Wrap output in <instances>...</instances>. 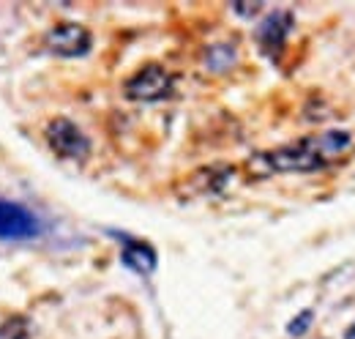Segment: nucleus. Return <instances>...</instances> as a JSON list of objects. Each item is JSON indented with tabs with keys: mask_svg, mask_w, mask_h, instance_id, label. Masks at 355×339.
Wrapping results in <instances>:
<instances>
[{
	"mask_svg": "<svg viewBox=\"0 0 355 339\" xmlns=\"http://www.w3.org/2000/svg\"><path fill=\"white\" fill-rule=\"evenodd\" d=\"M355 148V134L345 129H331V131H320L309 134L298 142L282 145L276 151L260 154L252 165L263 167L260 172H311V170H322L339 159H345V154H350Z\"/></svg>",
	"mask_w": 355,
	"mask_h": 339,
	"instance_id": "1",
	"label": "nucleus"
},
{
	"mask_svg": "<svg viewBox=\"0 0 355 339\" xmlns=\"http://www.w3.org/2000/svg\"><path fill=\"white\" fill-rule=\"evenodd\" d=\"M173 85H175L173 74L164 66L150 63V66H142L137 74H132L123 85V90L134 101H159L173 93Z\"/></svg>",
	"mask_w": 355,
	"mask_h": 339,
	"instance_id": "2",
	"label": "nucleus"
},
{
	"mask_svg": "<svg viewBox=\"0 0 355 339\" xmlns=\"http://www.w3.org/2000/svg\"><path fill=\"white\" fill-rule=\"evenodd\" d=\"M42 233V219L31 208L0 197V241H25Z\"/></svg>",
	"mask_w": 355,
	"mask_h": 339,
	"instance_id": "3",
	"label": "nucleus"
},
{
	"mask_svg": "<svg viewBox=\"0 0 355 339\" xmlns=\"http://www.w3.org/2000/svg\"><path fill=\"white\" fill-rule=\"evenodd\" d=\"M46 142L60 159H85L90 151V142L83 129L66 118H55L46 124Z\"/></svg>",
	"mask_w": 355,
	"mask_h": 339,
	"instance_id": "4",
	"label": "nucleus"
},
{
	"mask_svg": "<svg viewBox=\"0 0 355 339\" xmlns=\"http://www.w3.org/2000/svg\"><path fill=\"white\" fill-rule=\"evenodd\" d=\"M90 31L77 25V22H58L55 28H49L44 36V47L55 55H66V58H74V55H85L90 49Z\"/></svg>",
	"mask_w": 355,
	"mask_h": 339,
	"instance_id": "5",
	"label": "nucleus"
},
{
	"mask_svg": "<svg viewBox=\"0 0 355 339\" xmlns=\"http://www.w3.org/2000/svg\"><path fill=\"white\" fill-rule=\"evenodd\" d=\"M290 31H293V14L290 11H273L263 19V25L257 31V39L263 44V49L273 55V52L282 49V44H284Z\"/></svg>",
	"mask_w": 355,
	"mask_h": 339,
	"instance_id": "6",
	"label": "nucleus"
},
{
	"mask_svg": "<svg viewBox=\"0 0 355 339\" xmlns=\"http://www.w3.org/2000/svg\"><path fill=\"white\" fill-rule=\"evenodd\" d=\"M123 263L137 271V274H150L153 268H156V252L148 247V244H142V241H129V244H123Z\"/></svg>",
	"mask_w": 355,
	"mask_h": 339,
	"instance_id": "7",
	"label": "nucleus"
},
{
	"mask_svg": "<svg viewBox=\"0 0 355 339\" xmlns=\"http://www.w3.org/2000/svg\"><path fill=\"white\" fill-rule=\"evenodd\" d=\"M230 175H232V167H205V175L200 170V172L189 175L186 183L191 186L194 195H205V192H219L224 183L230 181Z\"/></svg>",
	"mask_w": 355,
	"mask_h": 339,
	"instance_id": "8",
	"label": "nucleus"
},
{
	"mask_svg": "<svg viewBox=\"0 0 355 339\" xmlns=\"http://www.w3.org/2000/svg\"><path fill=\"white\" fill-rule=\"evenodd\" d=\"M232 60H235V49H232V47H227V44H216V47H211V49H208V66H211L214 72H224V69H230V66H232Z\"/></svg>",
	"mask_w": 355,
	"mask_h": 339,
	"instance_id": "9",
	"label": "nucleus"
},
{
	"mask_svg": "<svg viewBox=\"0 0 355 339\" xmlns=\"http://www.w3.org/2000/svg\"><path fill=\"white\" fill-rule=\"evenodd\" d=\"M311 320H314V315H311L309 309L306 312H301L290 326H287V331H290V337H301V334H306V329L311 326Z\"/></svg>",
	"mask_w": 355,
	"mask_h": 339,
	"instance_id": "10",
	"label": "nucleus"
},
{
	"mask_svg": "<svg viewBox=\"0 0 355 339\" xmlns=\"http://www.w3.org/2000/svg\"><path fill=\"white\" fill-rule=\"evenodd\" d=\"M235 11H241V14H254V11H260V3H254V6H235Z\"/></svg>",
	"mask_w": 355,
	"mask_h": 339,
	"instance_id": "11",
	"label": "nucleus"
},
{
	"mask_svg": "<svg viewBox=\"0 0 355 339\" xmlns=\"http://www.w3.org/2000/svg\"><path fill=\"white\" fill-rule=\"evenodd\" d=\"M345 339H355V323L347 329V334H345Z\"/></svg>",
	"mask_w": 355,
	"mask_h": 339,
	"instance_id": "12",
	"label": "nucleus"
}]
</instances>
